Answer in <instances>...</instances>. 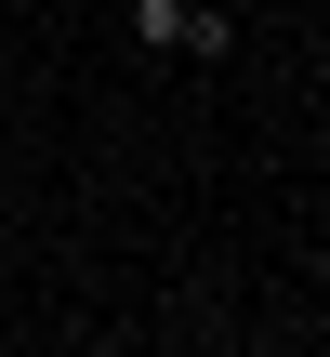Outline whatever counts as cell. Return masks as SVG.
<instances>
[{
	"instance_id": "obj_1",
	"label": "cell",
	"mask_w": 330,
	"mask_h": 357,
	"mask_svg": "<svg viewBox=\"0 0 330 357\" xmlns=\"http://www.w3.org/2000/svg\"><path fill=\"white\" fill-rule=\"evenodd\" d=\"M172 53H185V66H225V53H238V13H225V0H185V40H172Z\"/></svg>"
},
{
	"instance_id": "obj_2",
	"label": "cell",
	"mask_w": 330,
	"mask_h": 357,
	"mask_svg": "<svg viewBox=\"0 0 330 357\" xmlns=\"http://www.w3.org/2000/svg\"><path fill=\"white\" fill-rule=\"evenodd\" d=\"M132 40H146V53H172V40H185V0H132Z\"/></svg>"
},
{
	"instance_id": "obj_3",
	"label": "cell",
	"mask_w": 330,
	"mask_h": 357,
	"mask_svg": "<svg viewBox=\"0 0 330 357\" xmlns=\"http://www.w3.org/2000/svg\"><path fill=\"white\" fill-rule=\"evenodd\" d=\"M0 212H13V172H0Z\"/></svg>"
}]
</instances>
